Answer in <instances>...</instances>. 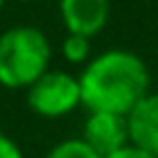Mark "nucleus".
I'll return each mask as SVG.
<instances>
[{
	"mask_svg": "<svg viewBox=\"0 0 158 158\" xmlns=\"http://www.w3.org/2000/svg\"><path fill=\"white\" fill-rule=\"evenodd\" d=\"M52 47L44 32L30 25L10 27L0 35V84L7 89H30L49 72Z\"/></svg>",
	"mask_w": 158,
	"mask_h": 158,
	"instance_id": "obj_2",
	"label": "nucleus"
},
{
	"mask_svg": "<svg viewBox=\"0 0 158 158\" xmlns=\"http://www.w3.org/2000/svg\"><path fill=\"white\" fill-rule=\"evenodd\" d=\"M67 35L94 37L109 20V0H59Z\"/></svg>",
	"mask_w": 158,
	"mask_h": 158,
	"instance_id": "obj_5",
	"label": "nucleus"
},
{
	"mask_svg": "<svg viewBox=\"0 0 158 158\" xmlns=\"http://www.w3.org/2000/svg\"><path fill=\"white\" fill-rule=\"evenodd\" d=\"M22 2H37V0H22Z\"/></svg>",
	"mask_w": 158,
	"mask_h": 158,
	"instance_id": "obj_12",
	"label": "nucleus"
},
{
	"mask_svg": "<svg viewBox=\"0 0 158 158\" xmlns=\"http://www.w3.org/2000/svg\"><path fill=\"white\" fill-rule=\"evenodd\" d=\"M2 5H5V0H0V10H2Z\"/></svg>",
	"mask_w": 158,
	"mask_h": 158,
	"instance_id": "obj_11",
	"label": "nucleus"
},
{
	"mask_svg": "<svg viewBox=\"0 0 158 158\" xmlns=\"http://www.w3.org/2000/svg\"><path fill=\"white\" fill-rule=\"evenodd\" d=\"M81 141L99 158H106V156L131 146L128 121H126V116H118V114H89Z\"/></svg>",
	"mask_w": 158,
	"mask_h": 158,
	"instance_id": "obj_4",
	"label": "nucleus"
},
{
	"mask_svg": "<svg viewBox=\"0 0 158 158\" xmlns=\"http://www.w3.org/2000/svg\"><path fill=\"white\" fill-rule=\"evenodd\" d=\"M81 104L79 79L67 72H44L27 89V106L44 118H59Z\"/></svg>",
	"mask_w": 158,
	"mask_h": 158,
	"instance_id": "obj_3",
	"label": "nucleus"
},
{
	"mask_svg": "<svg viewBox=\"0 0 158 158\" xmlns=\"http://www.w3.org/2000/svg\"><path fill=\"white\" fill-rule=\"evenodd\" d=\"M0 158H22L20 146L12 138H7L5 133H0Z\"/></svg>",
	"mask_w": 158,
	"mask_h": 158,
	"instance_id": "obj_9",
	"label": "nucleus"
},
{
	"mask_svg": "<svg viewBox=\"0 0 158 158\" xmlns=\"http://www.w3.org/2000/svg\"><path fill=\"white\" fill-rule=\"evenodd\" d=\"M106 158H158V156H151V153H146V151H141L136 146H126V148H121V151H116V153H111Z\"/></svg>",
	"mask_w": 158,
	"mask_h": 158,
	"instance_id": "obj_10",
	"label": "nucleus"
},
{
	"mask_svg": "<svg viewBox=\"0 0 158 158\" xmlns=\"http://www.w3.org/2000/svg\"><path fill=\"white\" fill-rule=\"evenodd\" d=\"M79 79L81 104L89 114L128 116L148 94V69L143 59L128 49H109L86 62Z\"/></svg>",
	"mask_w": 158,
	"mask_h": 158,
	"instance_id": "obj_1",
	"label": "nucleus"
},
{
	"mask_svg": "<svg viewBox=\"0 0 158 158\" xmlns=\"http://www.w3.org/2000/svg\"><path fill=\"white\" fill-rule=\"evenodd\" d=\"M44 158H99L81 138H67L62 143H57Z\"/></svg>",
	"mask_w": 158,
	"mask_h": 158,
	"instance_id": "obj_8",
	"label": "nucleus"
},
{
	"mask_svg": "<svg viewBox=\"0 0 158 158\" xmlns=\"http://www.w3.org/2000/svg\"><path fill=\"white\" fill-rule=\"evenodd\" d=\"M62 54L67 62L72 64H84L91 54V44H89V37H81V35H67L64 42H62Z\"/></svg>",
	"mask_w": 158,
	"mask_h": 158,
	"instance_id": "obj_7",
	"label": "nucleus"
},
{
	"mask_svg": "<svg viewBox=\"0 0 158 158\" xmlns=\"http://www.w3.org/2000/svg\"><path fill=\"white\" fill-rule=\"evenodd\" d=\"M131 146L158 156V94H146L126 116Z\"/></svg>",
	"mask_w": 158,
	"mask_h": 158,
	"instance_id": "obj_6",
	"label": "nucleus"
}]
</instances>
